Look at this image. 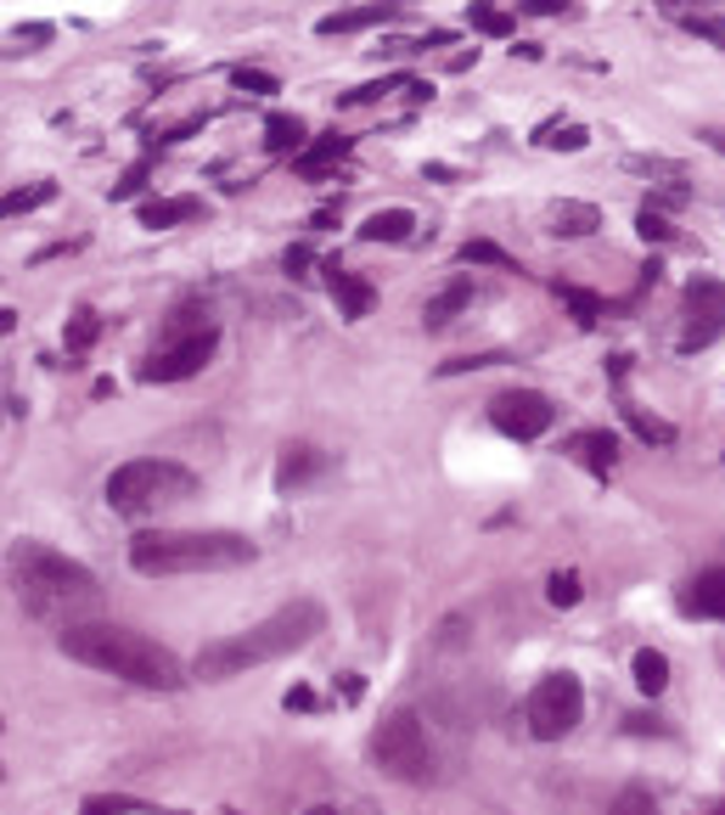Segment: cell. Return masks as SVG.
Here are the masks:
<instances>
[{"label": "cell", "mask_w": 725, "mask_h": 815, "mask_svg": "<svg viewBox=\"0 0 725 815\" xmlns=\"http://www.w3.org/2000/svg\"><path fill=\"white\" fill-rule=\"evenodd\" d=\"M630 675H636V687H641L647 698H658V692L670 687V659H664L658 647H641L636 659H630Z\"/></svg>", "instance_id": "cell-19"}, {"label": "cell", "mask_w": 725, "mask_h": 815, "mask_svg": "<svg viewBox=\"0 0 725 815\" xmlns=\"http://www.w3.org/2000/svg\"><path fill=\"white\" fill-rule=\"evenodd\" d=\"M7 579H12L23 613L40 618V625L74 630V625H90V618L102 613V579L85 563L40 546V540H17L7 551Z\"/></svg>", "instance_id": "cell-1"}, {"label": "cell", "mask_w": 725, "mask_h": 815, "mask_svg": "<svg viewBox=\"0 0 725 815\" xmlns=\"http://www.w3.org/2000/svg\"><path fill=\"white\" fill-rule=\"evenodd\" d=\"M79 815H147V804L118 799V793H90V799L79 804Z\"/></svg>", "instance_id": "cell-26"}, {"label": "cell", "mask_w": 725, "mask_h": 815, "mask_svg": "<svg viewBox=\"0 0 725 815\" xmlns=\"http://www.w3.org/2000/svg\"><path fill=\"white\" fill-rule=\"evenodd\" d=\"M360 815H383V810H360Z\"/></svg>", "instance_id": "cell-43"}, {"label": "cell", "mask_w": 725, "mask_h": 815, "mask_svg": "<svg viewBox=\"0 0 725 815\" xmlns=\"http://www.w3.org/2000/svg\"><path fill=\"white\" fill-rule=\"evenodd\" d=\"M608 815H658V799H652L647 788H624V793L613 799Z\"/></svg>", "instance_id": "cell-32"}, {"label": "cell", "mask_w": 725, "mask_h": 815, "mask_svg": "<svg viewBox=\"0 0 725 815\" xmlns=\"http://www.w3.org/2000/svg\"><path fill=\"white\" fill-rule=\"evenodd\" d=\"M225 815H230V810H225Z\"/></svg>", "instance_id": "cell-45"}, {"label": "cell", "mask_w": 725, "mask_h": 815, "mask_svg": "<svg viewBox=\"0 0 725 815\" xmlns=\"http://www.w3.org/2000/svg\"><path fill=\"white\" fill-rule=\"evenodd\" d=\"M714 147H725V129H720V136H714Z\"/></svg>", "instance_id": "cell-42"}, {"label": "cell", "mask_w": 725, "mask_h": 815, "mask_svg": "<svg viewBox=\"0 0 725 815\" xmlns=\"http://www.w3.org/2000/svg\"><path fill=\"white\" fill-rule=\"evenodd\" d=\"M709 815H725V804H720V810H709Z\"/></svg>", "instance_id": "cell-44"}, {"label": "cell", "mask_w": 725, "mask_h": 815, "mask_svg": "<svg viewBox=\"0 0 725 815\" xmlns=\"http://www.w3.org/2000/svg\"><path fill=\"white\" fill-rule=\"evenodd\" d=\"M304 141H310L304 118H292V113H271V124H265V147H271V152H299Z\"/></svg>", "instance_id": "cell-20"}, {"label": "cell", "mask_w": 725, "mask_h": 815, "mask_svg": "<svg viewBox=\"0 0 725 815\" xmlns=\"http://www.w3.org/2000/svg\"><path fill=\"white\" fill-rule=\"evenodd\" d=\"M343 152H349V136H321L310 152H299V175H326Z\"/></svg>", "instance_id": "cell-21"}, {"label": "cell", "mask_w": 725, "mask_h": 815, "mask_svg": "<svg viewBox=\"0 0 725 815\" xmlns=\"http://www.w3.org/2000/svg\"><path fill=\"white\" fill-rule=\"evenodd\" d=\"M680 28H686V35H703L709 46H725V23L720 17H703V12H670Z\"/></svg>", "instance_id": "cell-30"}, {"label": "cell", "mask_w": 725, "mask_h": 815, "mask_svg": "<svg viewBox=\"0 0 725 815\" xmlns=\"http://www.w3.org/2000/svg\"><path fill=\"white\" fill-rule=\"evenodd\" d=\"M197 214H203V203H197V198H147V203L136 209L141 231H170V225H186V220H197Z\"/></svg>", "instance_id": "cell-14"}, {"label": "cell", "mask_w": 725, "mask_h": 815, "mask_svg": "<svg viewBox=\"0 0 725 815\" xmlns=\"http://www.w3.org/2000/svg\"><path fill=\"white\" fill-rule=\"evenodd\" d=\"M360 237L366 242H411L416 237V214L411 209H377V214H366Z\"/></svg>", "instance_id": "cell-16"}, {"label": "cell", "mask_w": 725, "mask_h": 815, "mask_svg": "<svg viewBox=\"0 0 725 815\" xmlns=\"http://www.w3.org/2000/svg\"><path fill=\"white\" fill-rule=\"evenodd\" d=\"M557 292H563V304H568V310H574L585 326L602 315V299H597V292H579V287H557Z\"/></svg>", "instance_id": "cell-34"}, {"label": "cell", "mask_w": 725, "mask_h": 815, "mask_svg": "<svg viewBox=\"0 0 725 815\" xmlns=\"http://www.w3.org/2000/svg\"><path fill=\"white\" fill-rule=\"evenodd\" d=\"M680 304H686V326H680V354H698L725 333V281L714 276H691L680 287Z\"/></svg>", "instance_id": "cell-8"}, {"label": "cell", "mask_w": 725, "mask_h": 815, "mask_svg": "<svg viewBox=\"0 0 725 815\" xmlns=\"http://www.w3.org/2000/svg\"><path fill=\"white\" fill-rule=\"evenodd\" d=\"M326 630V607L315 597H292L287 607H276L271 618H259L253 630L242 636H225V641H209L203 652L191 659V675L197 680H237L271 659H287V652L310 647L315 636Z\"/></svg>", "instance_id": "cell-2"}, {"label": "cell", "mask_w": 725, "mask_h": 815, "mask_svg": "<svg viewBox=\"0 0 725 815\" xmlns=\"http://www.w3.org/2000/svg\"><path fill=\"white\" fill-rule=\"evenodd\" d=\"M282 265H287V276H299V281H304V276H310V248H304V242H292Z\"/></svg>", "instance_id": "cell-36"}, {"label": "cell", "mask_w": 725, "mask_h": 815, "mask_svg": "<svg viewBox=\"0 0 725 815\" xmlns=\"http://www.w3.org/2000/svg\"><path fill=\"white\" fill-rule=\"evenodd\" d=\"M214 349H220V333H214V326H203V333H191V338H180L170 349L147 354V361L136 366V377L141 383H186V377H197L214 361Z\"/></svg>", "instance_id": "cell-10"}, {"label": "cell", "mask_w": 725, "mask_h": 815, "mask_svg": "<svg viewBox=\"0 0 725 815\" xmlns=\"http://www.w3.org/2000/svg\"><path fill=\"white\" fill-rule=\"evenodd\" d=\"M230 90H248V96H282L276 74H265V68H230Z\"/></svg>", "instance_id": "cell-28"}, {"label": "cell", "mask_w": 725, "mask_h": 815, "mask_svg": "<svg viewBox=\"0 0 725 815\" xmlns=\"http://www.w3.org/2000/svg\"><path fill=\"white\" fill-rule=\"evenodd\" d=\"M590 136H585V129L579 124H563V129H540V147H557V152H579Z\"/></svg>", "instance_id": "cell-33"}, {"label": "cell", "mask_w": 725, "mask_h": 815, "mask_svg": "<svg viewBox=\"0 0 725 815\" xmlns=\"http://www.w3.org/2000/svg\"><path fill=\"white\" fill-rule=\"evenodd\" d=\"M400 7H349V12H333V17H321V35H354V28H377L388 23Z\"/></svg>", "instance_id": "cell-17"}, {"label": "cell", "mask_w": 725, "mask_h": 815, "mask_svg": "<svg viewBox=\"0 0 725 815\" xmlns=\"http://www.w3.org/2000/svg\"><path fill=\"white\" fill-rule=\"evenodd\" d=\"M568 450H574V462H579V467H590V473H608V467H613V455H618V439L597 428V434H579Z\"/></svg>", "instance_id": "cell-18"}, {"label": "cell", "mask_w": 725, "mask_h": 815, "mask_svg": "<svg viewBox=\"0 0 725 815\" xmlns=\"http://www.w3.org/2000/svg\"><path fill=\"white\" fill-rule=\"evenodd\" d=\"M467 23L478 28V35H489V40H507L512 35V12H496V7H473Z\"/></svg>", "instance_id": "cell-29"}, {"label": "cell", "mask_w": 725, "mask_h": 815, "mask_svg": "<svg viewBox=\"0 0 725 815\" xmlns=\"http://www.w3.org/2000/svg\"><path fill=\"white\" fill-rule=\"evenodd\" d=\"M624 422H630V428H636V439H647V444H675V428H670V422L647 416L641 405H630V411H624Z\"/></svg>", "instance_id": "cell-25"}, {"label": "cell", "mask_w": 725, "mask_h": 815, "mask_svg": "<svg viewBox=\"0 0 725 815\" xmlns=\"http://www.w3.org/2000/svg\"><path fill=\"white\" fill-rule=\"evenodd\" d=\"M203 478L180 462H163V455H141V462H124L108 473V506L118 517H147V512H163L186 496H197Z\"/></svg>", "instance_id": "cell-5"}, {"label": "cell", "mask_w": 725, "mask_h": 815, "mask_svg": "<svg viewBox=\"0 0 725 815\" xmlns=\"http://www.w3.org/2000/svg\"><path fill=\"white\" fill-rule=\"evenodd\" d=\"M546 597H551V607H574L579 602V574L574 568H557L551 585H546Z\"/></svg>", "instance_id": "cell-31"}, {"label": "cell", "mask_w": 725, "mask_h": 815, "mask_svg": "<svg viewBox=\"0 0 725 815\" xmlns=\"http://www.w3.org/2000/svg\"><path fill=\"white\" fill-rule=\"evenodd\" d=\"M51 198H57L51 180H28V186L7 191V214H28V209H40V203H51Z\"/></svg>", "instance_id": "cell-24"}, {"label": "cell", "mask_w": 725, "mask_h": 815, "mask_svg": "<svg viewBox=\"0 0 725 815\" xmlns=\"http://www.w3.org/2000/svg\"><path fill=\"white\" fill-rule=\"evenodd\" d=\"M326 287H333V299H338V310H343V321H366V315L377 310V287H372L366 276H349V271H333V276H326Z\"/></svg>", "instance_id": "cell-12"}, {"label": "cell", "mask_w": 725, "mask_h": 815, "mask_svg": "<svg viewBox=\"0 0 725 815\" xmlns=\"http://www.w3.org/2000/svg\"><path fill=\"white\" fill-rule=\"evenodd\" d=\"M579 714H585V687H579V675H568V669L546 675L540 687L529 692V731L540 742H563L579 726Z\"/></svg>", "instance_id": "cell-7"}, {"label": "cell", "mask_w": 725, "mask_h": 815, "mask_svg": "<svg viewBox=\"0 0 725 815\" xmlns=\"http://www.w3.org/2000/svg\"><path fill=\"white\" fill-rule=\"evenodd\" d=\"M304 815H338V810H333V804H310Z\"/></svg>", "instance_id": "cell-41"}, {"label": "cell", "mask_w": 725, "mask_h": 815, "mask_svg": "<svg viewBox=\"0 0 725 815\" xmlns=\"http://www.w3.org/2000/svg\"><path fill=\"white\" fill-rule=\"evenodd\" d=\"M321 450L315 444H292L287 455H282V462H276V489H282V496H292V489H304L310 478H321Z\"/></svg>", "instance_id": "cell-15"}, {"label": "cell", "mask_w": 725, "mask_h": 815, "mask_svg": "<svg viewBox=\"0 0 725 815\" xmlns=\"http://www.w3.org/2000/svg\"><path fill=\"white\" fill-rule=\"evenodd\" d=\"M546 231L551 237H590V231H602V209L597 203H551L546 209Z\"/></svg>", "instance_id": "cell-13"}, {"label": "cell", "mask_w": 725, "mask_h": 815, "mask_svg": "<svg viewBox=\"0 0 725 815\" xmlns=\"http://www.w3.org/2000/svg\"><path fill=\"white\" fill-rule=\"evenodd\" d=\"M680 607H686L691 618H720V625H725V568H709V574L691 579L686 597H680Z\"/></svg>", "instance_id": "cell-11"}, {"label": "cell", "mask_w": 725, "mask_h": 815, "mask_svg": "<svg viewBox=\"0 0 725 815\" xmlns=\"http://www.w3.org/2000/svg\"><path fill=\"white\" fill-rule=\"evenodd\" d=\"M57 647L68 652L74 664H90L102 675H118L129 687H147V692H175L186 687V664L175 659L163 641L141 636V630H124V625H102V618H90V625H74L62 630Z\"/></svg>", "instance_id": "cell-3"}, {"label": "cell", "mask_w": 725, "mask_h": 815, "mask_svg": "<svg viewBox=\"0 0 725 815\" xmlns=\"http://www.w3.org/2000/svg\"><path fill=\"white\" fill-rule=\"evenodd\" d=\"M489 422L507 434V439H540L551 422H557V405L540 394V388H501L496 400H489Z\"/></svg>", "instance_id": "cell-9"}, {"label": "cell", "mask_w": 725, "mask_h": 815, "mask_svg": "<svg viewBox=\"0 0 725 815\" xmlns=\"http://www.w3.org/2000/svg\"><path fill=\"white\" fill-rule=\"evenodd\" d=\"M17 40H51V23H23Z\"/></svg>", "instance_id": "cell-40"}, {"label": "cell", "mask_w": 725, "mask_h": 815, "mask_svg": "<svg viewBox=\"0 0 725 815\" xmlns=\"http://www.w3.org/2000/svg\"><path fill=\"white\" fill-rule=\"evenodd\" d=\"M259 557V546L225 529H141L129 540V568L170 579V574H220Z\"/></svg>", "instance_id": "cell-4"}, {"label": "cell", "mask_w": 725, "mask_h": 815, "mask_svg": "<svg viewBox=\"0 0 725 815\" xmlns=\"http://www.w3.org/2000/svg\"><path fill=\"white\" fill-rule=\"evenodd\" d=\"M461 259H467V265H501V271H517V259L507 253V248H496V242H461Z\"/></svg>", "instance_id": "cell-27"}, {"label": "cell", "mask_w": 725, "mask_h": 815, "mask_svg": "<svg viewBox=\"0 0 725 815\" xmlns=\"http://www.w3.org/2000/svg\"><path fill=\"white\" fill-rule=\"evenodd\" d=\"M372 765L393 781H411V788H427V781L439 776V754H434V742H427V726L416 720V714L405 709H393L377 720L372 731Z\"/></svg>", "instance_id": "cell-6"}, {"label": "cell", "mask_w": 725, "mask_h": 815, "mask_svg": "<svg viewBox=\"0 0 725 815\" xmlns=\"http://www.w3.org/2000/svg\"><path fill=\"white\" fill-rule=\"evenodd\" d=\"M147 186V163H136V170H129L118 186H113V198H136V191Z\"/></svg>", "instance_id": "cell-37"}, {"label": "cell", "mask_w": 725, "mask_h": 815, "mask_svg": "<svg viewBox=\"0 0 725 815\" xmlns=\"http://www.w3.org/2000/svg\"><path fill=\"white\" fill-rule=\"evenodd\" d=\"M523 12H535V17H557V12H568V0H529Z\"/></svg>", "instance_id": "cell-39"}, {"label": "cell", "mask_w": 725, "mask_h": 815, "mask_svg": "<svg viewBox=\"0 0 725 815\" xmlns=\"http://www.w3.org/2000/svg\"><path fill=\"white\" fill-rule=\"evenodd\" d=\"M636 231H641L647 242H670V237H675V231H670V220L658 214V209H641V214H636Z\"/></svg>", "instance_id": "cell-35"}, {"label": "cell", "mask_w": 725, "mask_h": 815, "mask_svg": "<svg viewBox=\"0 0 725 815\" xmlns=\"http://www.w3.org/2000/svg\"><path fill=\"white\" fill-rule=\"evenodd\" d=\"M315 703H321V698H315L310 687H292V692H287V709H292V714H310Z\"/></svg>", "instance_id": "cell-38"}, {"label": "cell", "mask_w": 725, "mask_h": 815, "mask_svg": "<svg viewBox=\"0 0 725 815\" xmlns=\"http://www.w3.org/2000/svg\"><path fill=\"white\" fill-rule=\"evenodd\" d=\"M467 299H473V281L461 276V281H450V287L439 292L434 304H427V315H422V321H427V326H445L450 315H461V310H467Z\"/></svg>", "instance_id": "cell-22"}, {"label": "cell", "mask_w": 725, "mask_h": 815, "mask_svg": "<svg viewBox=\"0 0 725 815\" xmlns=\"http://www.w3.org/2000/svg\"><path fill=\"white\" fill-rule=\"evenodd\" d=\"M96 338H102V315L96 310H79L74 321H68V333H62V343H68V354H85Z\"/></svg>", "instance_id": "cell-23"}]
</instances>
